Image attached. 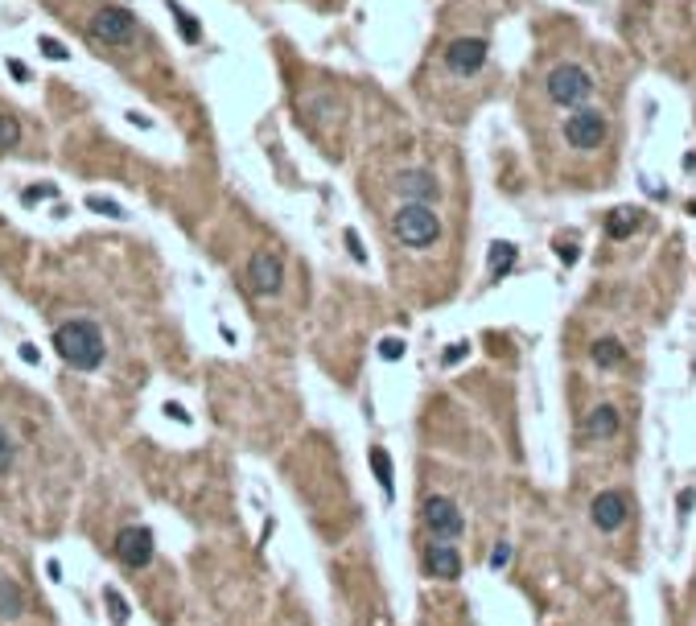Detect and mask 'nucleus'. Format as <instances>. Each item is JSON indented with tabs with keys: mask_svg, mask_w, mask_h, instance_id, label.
<instances>
[{
	"mask_svg": "<svg viewBox=\"0 0 696 626\" xmlns=\"http://www.w3.org/2000/svg\"><path fill=\"white\" fill-rule=\"evenodd\" d=\"M71 25L87 42L107 46V49H132L144 37L136 13L124 8V4H112V0H87L83 17H71Z\"/></svg>",
	"mask_w": 696,
	"mask_h": 626,
	"instance_id": "f257e3e1",
	"label": "nucleus"
},
{
	"mask_svg": "<svg viewBox=\"0 0 696 626\" xmlns=\"http://www.w3.org/2000/svg\"><path fill=\"white\" fill-rule=\"evenodd\" d=\"M54 350L74 371H95L99 362H103V355H107V342H103V330H99L95 321L71 317V321L54 326Z\"/></svg>",
	"mask_w": 696,
	"mask_h": 626,
	"instance_id": "f03ea898",
	"label": "nucleus"
},
{
	"mask_svg": "<svg viewBox=\"0 0 696 626\" xmlns=\"http://www.w3.org/2000/svg\"><path fill=\"white\" fill-rule=\"evenodd\" d=\"M391 235L412 252H429L441 240V215L425 202H400L391 215Z\"/></svg>",
	"mask_w": 696,
	"mask_h": 626,
	"instance_id": "7ed1b4c3",
	"label": "nucleus"
},
{
	"mask_svg": "<svg viewBox=\"0 0 696 626\" xmlns=\"http://www.w3.org/2000/svg\"><path fill=\"white\" fill-rule=\"evenodd\" d=\"M544 91H548V99H553L556 107H581L585 99L594 95V74L585 71V66H577V62H560V66H553L548 71V78H544Z\"/></svg>",
	"mask_w": 696,
	"mask_h": 626,
	"instance_id": "20e7f679",
	"label": "nucleus"
},
{
	"mask_svg": "<svg viewBox=\"0 0 696 626\" xmlns=\"http://www.w3.org/2000/svg\"><path fill=\"white\" fill-rule=\"evenodd\" d=\"M565 145L577 148V153H594L601 148V141L610 136V120H606V112L598 107H573L569 116H565Z\"/></svg>",
	"mask_w": 696,
	"mask_h": 626,
	"instance_id": "39448f33",
	"label": "nucleus"
},
{
	"mask_svg": "<svg viewBox=\"0 0 696 626\" xmlns=\"http://www.w3.org/2000/svg\"><path fill=\"white\" fill-rule=\"evenodd\" d=\"M486 54H490V42L486 37H454L445 46V71L457 74V78H474V74L486 66Z\"/></svg>",
	"mask_w": 696,
	"mask_h": 626,
	"instance_id": "423d86ee",
	"label": "nucleus"
},
{
	"mask_svg": "<svg viewBox=\"0 0 696 626\" xmlns=\"http://www.w3.org/2000/svg\"><path fill=\"white\" fill-rule=\"evenodd\" d=\"M281 285H285V260L276 252H256L247 260V289L256 297H272L281 293Z\"/></svg>",
	"mask_w": 696,
	"mask_h": 626,
	"instance_id": "0eeeda50",
	"label": "nucleus"
},
{
	"mask_svg": "<svg viewBox=\"0 0 696 626\" xmlns=\"http://www.w3.org/2000/svg\"><path fill=\"white\" fill-rule=\"evenodd\" d=\"M425 528L432 531V540H457L466 531V515L457 511L454 499L432 495V499H425Z\"/></svg>",
	"mask_w": 696,
	"mask_h": 626,
	"instance_id": "6e6552de",
	"label": "nucleus"
},
{
	"mask_svg": "<svg viewBox=\"0 0 696 626\" xmlns=\"http://www.w3.org/2000/svg\"><path fill=\"white\" fill-rule=\"evenodd\" d=\"M396 194H400V202H441V182H437V173L429 169H404V173H396Z\"/></svg>",
	"mask_w": 696,
	"mask_h": 626,
	"instance_id": "1a4fd4ad",
	"label": "nucleus"
},
{
	"mask_svg": "<svg viewBox=\"0 0 696 626\" xmlns=\"http://www.w3.org/2000/svg\"><path fill=\"white\" fill-rule=\"evenodd\" d=\"M116 553H120V560L128 565V569H144V565L153 560V553H157V544H153V531L141 528V524L124 528V531H120V540H116Z\"/></svg>",
	"mask_w": 696,
	"mask_h": 626,
	"instance_id": "9d476101",
	"label": "nucleus"
},
{
	"mask_svg": "<svg viewBox=\"0 0 696 626\" xmlns=\"http://www.w3.org/2000/svg\"><path fill=\"white\" fill-rule=\"evenodd\" d=\"M626 495L623 490H601L598 499L589 503V519H594V528L601 531H618L626 524Z\"/></svg>",
	"mask_w": 696,
	"mask_h": 626,
	"instance_id": "9b49d317",
	"label": "nucleus"
},
{
	"mask_svg": "<svg viewBox=\"0 0 696 626\" xmlns=\"http://www.w3.org/2000/svg\"><path fill=\"white\" fill-rule=\"evenodd\" d=\"M425 569L441 581H457L461 577V556H457V548L449 540H432L429 553H425Z\"/></svg>",
	"mask_w": 696,
	"mask_h": 626,
	"instance_id": "f8f14e48",
	"label": "nucleus"
},
{
	"mask_svg": "<svg viewBox=\"0 0 696 626\" xmlns=\"http://www.w3.org/2000/svg\"><path fill=\"white\" fill-rule=\"evenodd\" d=\"M618 408H610V404H598V408L589 412V420H585V437L589 441H610V437L618 433Z\"/></svg>",
	"mask_w": 696,
	"mask_h": 626,
	"instance_id": "ddd939ff",
	"label": "nucleus"
},
{
	"mask_svg": "<svg viewBox=\"0 0 696 626\" xmlns=\"http://www.w3.org/2000/svg\"><path fill=\"white\" fill-rule=\"evenodd\" d=\"M25 614V593L13 577H0V618H21Z\"/></svg>",
	"mask_w": 696,
	"mask_h": 626,
	"instance_id": "4468645a",
	"label": "nucleus"
},
{
	"mask_svg": "<svg viewBox=\"0 0 696 626\" xmlns=\"http://www.w3.org/2000/svg\"><path fill=\"white\" fill-rule=\"evenodd\" d=\"M515 256H519L515 243H507V240L490 243V280H503L507 272H511V264H515Z\"/></svg>",
	"mask_w": 696,
	"mask_h": 626,
	"instance_id": "2eb2a0df",
	"label": "nucleus"
},
{
	"mask_svg": "<svg viewBox=\"0 0 696 626\" xmlns=\"http://www.w3.org/2000/svg\"><path fill=\"white\" fill-rule=\"evenodd\" d=\"M371 470H375V478L384 486V495L391 499L396 495V470H391V454H387L384 445H371Z\"/></svg>",
	"mask_w": 696,
	"mask_h": 626,
	"instance_id": "dca6fc26",
	"label": "nucleus"
},
{
	"mask_svg": "<svg viewBox=\"0 0 696 626\" xmlns=\"http://www.w3.org/2000/svg\"><path fill=\"white\" fill-rule=\"evenodd\" d=\"M635 227H639V211H630V206H618L614 215L606 218V235H610V240H626V235H635Z\"/></svg>",
	"mask_w": 696,
	"mask_h": 626,
	"instance_id": "f3484780",
	"label": "nucleus"
},
{
	"mask_svg": "<svg viewBox=\"0 0 696 626\" xmlns=\"http://www.w3.org/2000/svg\"><path fill=\"white\" fill-rule=\"evenodd\" d=\"M589 355H594V362H598V367H606V371H610V367H623V359H626L623 342H614V338H601V342H594V350H589Z\"/></svg>",
	"mask_w": 696,
	"mask_h": 626,
	"instance_id": "a211bd4d",
	"label": "nucleus"
},
{
	"mask_svg": "<svg viewBox=\"0 0 696 626\" xmlns=\"http://www.w3.org/2000/svg\"><path fill=\"white\" fill-rule=\"evenodd\" d=\"M21 148V120L13 112H0V153Z\"/></svg>",
	"mask_w": 696,
	"mask_h": 626,
	"instance_id": "6ab92c4d",
	"label": "nucleus"
},
{
	"mask_svg": "<svg viewBox=\"0 0 696 626\" xmlns=\"http://www.w3.org/2000/svg\"><path fill=\"white\" fill-rule=\"evenodd\" d=\"M169 13H173V17H177V29H182V37H186V42H190V46H194V42H202V25L194 21L190 13H186V8H182V4H177V0H169Z\"/></svg>",
	"mask_w": 696,
	"mask_h": 626,
	"instance_id": "aec40b11",
	"label": "nucleus"
},
{
	"mask_svg": "<svg viewBox=\"0 0 696 626\" xmlns=\"http://www.w3.org/2000/svg\"><path fill=\"white\" fill-rule=\"evenodd\" d=\"M87 211H99V215H107V218H124V206L112 202V198H103V194H87Z\"/></svg>",
	"mask_w": 696,
	"mask_h": 626,
	"instance_id": "412c9836",
	"label": "nucleus"
},
{
	"mask_svg": "<svg viewBox=\"0 0 696 626\" xmlns=\"http://www.w3.org/2000/svg\"><path fill=\"white\" fill-rule=\"evenodd\" d=\"M103 598H107V606H112V622H116V626L128 622V614H132V610H128V602L120 598V589H103Z\"/></svg>",
	"mask_w": 696,
	"mask_h": 626,
	"instance_id": "4be33fe9",
	"label": "nucleus"
},
{
	"mask_svg": "<svg viewBox=\"0 0 696 626\" xmlns=\"http://www.w3.org/2000/svg\"><path fill=\"white\" fill-rule=\"evenodd\" d=\"M404 350H408V346H404V338H384V342H379V355H384L387 362L404 359Z\"/></svg>",
	"mask_w": 696,
	"mask_h": 626,
	"instance_id": "5701e85b",
	"label": "nucleus"
},
{
	"mask_svg": "<svg viewBox=\"0 0 696 626\" xmlns=\"http://www.w3.org/2000/svg\"><path fill=\"white\" fill-rule=\"evenodd\" d=\"M13 458H17V445H13V441H8V433L0 429V474H8Z\"/></svg>",
	"mask_w": 696,
	"mask_h": 626,
	"instance_id": "b1692460",
	"label": "nucleus"
},
{
	"mask_svg": "<svg viewBox=\"0 0 696 626\" xmlns=\"http://www.w3.org/2000/svg\"><path fill=\"white\" fill-rule=\"evenodd\" d=\"M466 355H470V342H454V346L441 355V367H457V362L466 359Z\"/></svg>",
	"mask_w": 696,
	"mask_h": 626,
	"instance_id": "393cba45",
	"label": "nucleus"
},
{
	"mask_svg": "<svg viewBox=\"0 0 696 626\" xmlns=\"http://www.w3.org/2000/svg\"><path fill=\"white\" fill-rule=\"evenodd\" d=\"M507 565H511V544L503 540V544H495V553H490V569H495V573H503Z\"/></svg>",
	"mask_w": 696,
	"mask_h": 626,
	"instance_id": "a878e982",
	"label": "nucleus"
},
{
	"mask_svg": "<svg viewBox=\"0 0 696 626\" xmlns=\"http://www.w3.org/2000/svg\"><path fill=\"white\" fill-rule=\"evenodd\" d=\"M37 46H42V54H46V58H58V62L66 58V46H62V42H54V37H37Z\"/></svg>",
	"mask_w": 696,
	"mask_h": 626,
	"instance_id": "bb28decb",
	"label": "nucleus"
},
{
	"mask_svg": "<svg viewBox=\"0 0 696 626\" xmlns=\"http://www.w3.org/2000/svg\"><path fill=\"white\" fill-rule=\"evenodd\" d=\"M556 256H560V264H577V256H581V252H577L573 240H560V243H556Z\"/></svg>",
	"mask_w": 696,
	"mask_h": 626,
	"instance_id": "cd10ccee",
	"label": "nucleus"
},
{
	"mask_svg": "<svg viewBox=\"0 0 696 626\" xmlns=\"http://www.w3.org/2000/svg\"><path fill=\"white\" fill-rule=\"evenodd\" d=\"M346 247H350V256H355V260H359V264H362V260H367V252H362L359 235H355V231H350V227H346Z\"/></svg>",
	"mask_w": 696,
	"mask_h": 626,
	"instance_id": "c85d7f7f",
	"label": "nucleus"
},
{
	"mask_svg": "<svg viewBox=\"0 0 696 626\" xmlns=\"http://www.w3.org/2000/svg\"><path fill=\"white\" fill-rule=\"evenodd\" d=\"M4 66H8V74H13L17 83H29V66H25V62H17V58H8Z\"/></svg>",
	"mask_w": 696,
	"mask_h": 626,
	"instance_id": "c756f323",
	"label": "nucleus"
},
{
	"mask_svg": "<svg viewBox=\"0 0 696 626\" xmlns=\"http://www.w3.org/2000/svg\"><path fill=\"white\" fill-rule=\"evenodd\" d=\"M692 507H696V490H680V511H684V515H688V511H692Z\"/></svg>",
	"mask_w": 696,
	"mask_h": 626,
	"instance_id": "7c9ffc66",
	"label": "nucleus"
},
{
	"mask_svg": "<svg viewBox=\"0 0 696 626\" xmlns=\"http://www.w3.org/2000/svg\"><path fill=\"white\" fill-rule=\"evenodd\" d=\"M165 412H169V416H173V420H182V425H186V420H190V412L182 408V404H165Z\"/></svg>",
	"mask_w": 696,
	"mask_h": 626,
	"instance_id": "2f4dec72",
	"label": "nucleus"
},
{
	"mask_svg": "<svg viewBox=\"0 0 696 626\" xmlns=\"http://www.w3.org/2000/svg\"><path fill=\"white\" fill-rule=\"evenodd\" d=\"M46 573H49V581H62V565H58V560H49Z\"/></svg>",
	"mask_w": 696,
	"mask_h": 626,
	"instance_id": "473e14b6",
	"label": "nucleus"
},
{
	"mask_svg": "<svg viewBox=\"0 0 696 626\" xmlns=\"http://www.w3.org/2000/svg\"><path fill=\"white\" fill-rule=\"evenodd\" d=\"M684 169H688V173H696V153H688V157H684Z\"/></svg>",
	"mask_w": 696,
	"mask_h": 626,
	"instance_id": "72a5a7b5",
	"label": "nucleus"
}]
</instances>
